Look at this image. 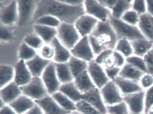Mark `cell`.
<instances>
[{
  "instance_id": "cell-39",
  "label": "cell",
  "mask_w": 153,
  "mask_h": 114,
  "mask_svg": "<svg viewBox=\"0 0 153 114\" xmlns=\"http://www.w3.org/2000/svg\"><path fill=\"white\" fill-rule=\"evenodd\" d=\"M126 63L132 65L145 74L147 73L146 65L144 58L133 55L126 58Z\"/></svg>"
},
{
  "instance_id": "cell-45",
  "label": "cell",
  "mask_w": 153,
  "mask_h": 114,
  "mask_svg": "<svg viewBox=\"0 0 153 114\" xmlns=\"http://www.w3.org/2000/svg\"><path fill=\"white\" fill-rule=\"evenodd\" d=\"M140 85L144 90L153 86V76L149 74H145L139 82Z\"/></svg>"
},
{
  "instance_id": "cell-25",
  "label": "cell",
  "mask_w": 153,
  "mask_h": 114,
  "mask_svg": "<svg viewBox=\"0 0 153 114\" xmlns=\"http://www.w3.org/2000/svg\"><path fill=\"white\" fill-rule=\"evenodd\" d=\"M133 50V55L144 58L153 48V42L146 38L131 42Z\"/></svg>"
},
{
  "instance_id": "cell-59",
  "label": "cell",
  "mask_w": 153,
  "mask_h": 114,
  "mask_svg": "<svg viewBox=\"0 0 153 114\" xmlns=\"http://www.w3.org/2000/svg\"><path fill=\"white\" fill-rule=\"evenodd\" d=\"M144 114V113H142V114Z\"/></svg>"
},
{
  "instance_id": "cell-12",
  "label": "cell",
  "mask_w": 153,
  "mask_h": 114,
  "mask_svg": "<svg viewBox=\"0 0 153 114\" xmlns=\"http://www.w3.org/2000/svg\"><path fill=\"white\" fill-rule=\"evenodd\" d=\"M87 71L95 85L100 90L110 81L104 68L97 63L94 60L88 63Z\"/></svg>"
},
{
  "instance_id": "cell-29",
  "label": "cell",
  "mask_w": 153,
  "mask_h": 114,
  "mask_svg": "<svg viewBox=\"0 0 153 114\" xmlns=\"http://www.w3.org/2000/svg\"><path fill=\"white\" fill-rule=\"evenodd\" d=\"M145 74L132 65L126 63L121 68L119 76L139 82Z\"/></svg>"
},
{
  "instance_id": "cell-11",
  "label": "cell",
  "mask_w": 153,
  "mask_h": 114,
  "mask_svg": "<svg viewBox=\"0 0 153 114\" xmlns=\"http://www.w3.org/2000/svg\"><path fill=\"white\" fill-rule=\"evenodd\" d=\"M146 91L131 93L123 96V101L126 103L130 114H141L145 109Z\"/></svg>"
},
{
  "instance_id": "cell-24",
  "label": "cell",
  "mask_w": 153,
  "mask_h": 114,
  "mask_svg": "<svg viewBox=\"0 0 153 114\" xmlns=\"http://www.w3.org/2000/svg\"><path fill=\"white\" fill-rule=\"evenodd\" d=\"M74 82L77 88L82 94L97 88L92 81L88 71L76 77Z\"/></svg>"
},
{
  "instance_id": "cell-35",
  "label": "cell",
  "mask_w": 153,
  "mask_h": 114,
  "mask_svg": "<svg viewBox=\"0 0 153 114\" xmlns=\"http://www.w3.org/2000/svg\"><path fill=\"white\" fill-rule=\"evenodd\" d=\"M37 54L35 49L28 46L25 42L21 45L19 53L20 60L25 61H28L35 57Z\"/></svg>"
},
{
  "instance_id": "cell-7",
  "label": "cell",
  "mask_w": 153,
  "mask_h": 114,
  "mask_svg": "<svg viewBox=\"0 0 153 114\" xmlns=\"http://www.w3.org/2000/svg\"><path fill=\"white\" fill-rule=\"evenodd\" d=\"M41 77L49 95H52L59 91L62 84L57 76L56 68L53 61L46 67Z\"/></svg>"
},
{
  "instance_id": "cell-36",
  "label": "cell",
  "mask_w": 153,
  "mask_h": 114,
  "mask_svg": "<svg viewBox=\"0 0 153 114\" xmlns=\"http://www.w3.org/2000/svg\"><path fill=\"white\" fill-rule=\"evenodd\" d=\"M61 24V21L54 17L45 15L42 17L36 20L34 24L45 26L57 28Z\"/></svg>"
},
{
  "instance_id": "cell-54",
  "label": "cell",
  "mask_w": 153,
  "mask_h": 114,
  "mask_svg": "<svg viewBox=\"0 0 153 114\" xmlns=\"http://www.w3.org/2000/svg\"><path fill=\"white\" fill-rule=\"evenodd\" d=\"M0 114H18L13 108L8 105H6L1 108Z\"/></svg>"
},
{
  "instance_id": "cell-16",
  "label": "cell",
  "mask_w": 153,
  "mask_h": 114,
  "mask_svg": "<svg viewBox=\"0 0 153 114\" xmlns=\"http://www.w3.org/2000/svg\"><path fill=\"white\" fill-rule=\"evenodd\" d=\"M82 99L91 104L102 114L107 113L106 106L103 100L100 90L98 88H95L82 94Z\"/></svg>"
},
{
  "instance_id": "cell-46",
  "label": "cell",
  "mask_w": 153,
  "mask_h": 114,
  "mask_svg": "<svg viewBox=\"0 0 153 114\" xmlns=\"http://www.w3.org/2000/svg\"><path fill=\"white\" fill-rule=\"evenodd\" d=\"M113 51L114 50L111 49H106L104 51L95 57V61L102 65L109 58L111 57Z\"/></svg>"
},
{
  "instance_id": "cell-48",
  "label": "cell",
  "mask_w": 153,
  "mask_h": 114,
  "mask_svg": "<svg viewBox=\"0 0 153 114\" xmlns=\"http://www.w3.org/2000/svg\"><path fill=\"white\" fill-rule=\"evenodd\" d=\"M146 65L147 74L153 76V48L144 57Z\"/></svg>"
},
{
  "instance_id": "cell-40",
  "label": "cell",
  "mask_w": 153,
  "mask_h": 114,
  "mask_svg": "<svg viewBox=\"0 0 153 114\" xmlns=\"http://www.w3.org/2000/svg\"><path fill=\"white\" fill-rule=\"evenodd\" d=\"M107 113L110 114H129L128 108L124 101L111 106H106Z\"/></svg>"
},
{
  "instance_id": "cell-51",
  "label": "cell",
  "mask_w": 153,
  "mask_h": 114,
  "mask_svg": "<svg viewBox=\"0 0 153 114\" xmlns=\"http://www.w3.org/2000/svg\"><path fill=\"white\" fill-rule=\"evenodd\" d=\"M98 1L102 6L111 11L116 4L117 0H98Z\"/></svg>"
},
{
  "instance_id": "cell-32",
  "label": "cell",
  "mask_w": 153,
  "mask_h": 114,
  "mask_svg": "<svg viewBox=\"0 0 153 114\" xmlns=\"http://www.w3.org/2000/svg\"><path fill=\"white\" fill-rule=\"evenodd\" d=\"M62 108L69 112L76 110V103L59 91L51 95Z\"/></svg>"
},
{
  "instance_id": "cell-42",
  "label": "cell",
  "mask_w": 153,
  "mask_h": 114,
  "mask_svg": "<svg viewBox=\"0 0 153 114\" xmlns=\"http://www.w3.org/2000/svg\"><path fill=\"white\" fill-rule=\"evenodd\" d=\"M40 56L45 59L51 60L54 55V47L51 43H45L40 49Z\"/></svg>"
},
{
  "instance_id": "cell-3",
  "label": "cell",
  "mask_w": 153,
  "mask_h": 114,
  "mask_svg": "<svg viewBox=\"0 0 153 114\" xmlns=\"http://www.w3.org/2000/svg\"><path fill=\"white\" fill-rule=\"evenodd\" d=\"M108 21L115 31L119 40L126 39L132 42L138 39L146 38L138 26L129 24L121 19H115L111 15Z\"/></svg>"
},
{
  "instance_id": "cell-19",
  "label": "cell",
  "mask_w": 153,
  "mask_h": 114,
  "mask_svg": "<svg viewBox=\"0 0 153 114\" xmlns=\"http://www.w3.org/2000/svg\"><path fill=\"white\" fill-rule=\"evenodd\" d=\"M113 81L118 86L123 97L128 94L144 90L139 82L123 78L119 76Z\"/></svg>"
},
{
  "instance_id": "cell-28",
  "label": "cell",
  "mask_w": 153,
  "mask_h": 114,
  "mask_svg": "<svg viewBox=\"0 0 153 114\" xmlns=\"http://www.w3.org/2000/svg\"><path fill=\"white\" fill-rule=\"evenodd\" d=\"M34 28L36 33L41 37L45 43H50L54 38L57 37V28L36 24H34Z\"/></svg>"
},
{
  "instance_id": "cell-57",
  "label": "cell",
  "mask_w": 153,
  "mask_h": 114,
  "mask_svg": "<svg viewBox=\"0 0 153 114\" xmlns=\"http://www.w3.org/2000/svg\"><path fill=\"white\" fill-rule=\"evenodd\" d=\"M147 114H153V106L150 109Z\"/></svg>"
},
{
  "instance_id": "cell-41",
  "label": "cell",
  "mask_w": 153,
  "mask_h": 114,
  "mask_svg": "<svg viewBox=\"0 0 153 114\" xmlns=\"http://www.w3.org/2000/svg\"><path fill=\"white\" fill-rule=\"evenodd\" d=\"M140 17L137 12L131 9L125 13L121 19L129 24L137 26Z\"/></svg>"
},
{
  "instance_id": "cell-34",
  "label": "cell",
  "mask_w": 153,
  "mask_h": 114,
  "mask_svg": "<svg viewBox=\"0 0 153 114\" xmlns=\"http://www.w3.org/2000/svg\"><path fill=\"white\" fill-rule=\"evenodd\" d=\"M114 50L123 55L126 58L133 55V50L131 42L126 39L118 40Z\"/></svg>"
},
{
  "instance_id": "cell-26",
  "label": "cell",
  "mask_w": 153,
  "mask_h": 114,
  "mask_svg": "<svg viewBox=\"0 0 153 114\" xmlns=\"http://www.w3.org/2000/svg\"><path fill=\"white\" fill-rule=\"evenodd\" d=\"M59 91L65 94L75 103H77L82 100V94L77 88L74 81L62 84L61 85Z\"/></svg>"
},
{
  "instance_id": "cell-47",
  "label": "cell",
  "mask_w": 153,
  "mask_h": 114,
  "mask_svg": "<svg viewBox=\"0 0 153 114\" xmlns=\"http://www.w3.org/2000/svg\"><path fill=\"white\" fill-rule=\"evenodd\" d=\"M0 38L3 41H8L13 39V35L12 32L7 26L1 24L0 27Z\"/></svg>"
},
{
  "instance_id": "cell-10",
  "label": "cell",
  "mask_w": 153,
  "mask_h": 114,
  "mask_svg": "<svg viewBox=\"0 0 153 114\" xmlns=\"http://www.w3.org/2000/svg\"><path fill=\"white\" fill-rule=\"evenodd\" d=\"M72 56L89 62L95 58L88 40V36L82 37L75 47L70 50Z\"/></svg>"
},
{
  "instance_id": "cell-18",
  "label": "cell",
  "mask_w": 153,
  "mask_h": 114,
  "mask_svg": "<svg viewBox=\"0 0 153 114\" xmlns=\"http://www.w3.org/2000/svg\"><path fill=\"white\" fill-rule=\"evenodd\" d=\"M15 69L14 81L19 86H24L30 82L33 76L25 60H20L16 65Z\"/></svg>"
},
{
  "instance_id": "cell-27",
  "label": "cell",
  "mask_w": 153,
  "mask_h": 114,
  "mask_svg": "<svg viewBox=\"0 0 153 114\" xmlns=\"http://www.w3.org/2000/svg\"><path fill=\"white\" fill-rule=\"evenodd\" d=\"M54 63L57 76L62 84L74 81V78L72 76L68 62L63 63L54 62Z\"/></svg>"
},
{
  "instance_id": "cell-56",
  "label": "cell",
  "mask_w": 153,
  "mask_h": 114,
  "mask_svg": "<svg viewBox=\"0 0 153 114\" xmlns=\"http://www.w3.org/2000/svg\"><path fill=\"white\" fill-rule=\"evenodd\" d=\"M68 114H83L82 113L79 112V111H77V110H74V111H71V112H69Z\"/></svg>"
},
{
  "instance_id": "cell-9",
  "label": "cell",
  "mask_w": 153,
  "mask_h": 114,
  "mask_svg": "<svg viewBox=\"0 0 153 114\" xmlns=\"http://www.w3.org/2000/svg\"><path fill=\"white\" fill-rule=\"evenodd\" d=\"M85 14L94 17L99 21H108L111 15V10L102 6L97 0H86L84 2Z\"/></svg>"
},
{
  "instance_id": "cell-5",
  "label": "cell",
  "mask_w": 153,
  "mask_h": 114,
  "mask_svg": "<svg viewBox=\"0 0 153 114\" xmlns=\"http://www.w3.org/2000/svg\"><path fill=\"white\" fill-rule=\"evenodd\" d=\"M20 87L23 94L34 101L41 99L49 95L41 77L33 76L29 83Z\"/></svg>"
},
{
  "instance_id": "cell-50",
  "label": "cell",
  "mask_w": 153,
  "mask_h": 114,
  "mask_svg": "<svg viewBox=\"0 0 153 114\" xmlns=\"http://www.w3.org/2000/svg\"><path fill=\"white\" fill-rule=\"evenodd\" d=\"M121 68L117 67H114L112 68H104V70L110 81H113L117 76H119Z\"/></svg>"
},
{
  "instance_id": "cell-8",
  "label": "cell",
  "mask_w": 153,
  "mask_h": 114,
  "mask_svg": "<svg viewBox=\"0 0 153 114\" xmlns=\"http://www.w3.org/2000/svg\"><path fill=\"white\" fill-rule=\"evenodd\" d=\"M105 106H111L123 101V98L118 86L113 81L108 82L100 90Z\"/></svg>"
},
{
  "instance_id": "cell-20",
  "label": "cell",
  "mask_w": 153,
  "mask_h": 114,
  "mask_svg": "<svg viewBox=\"0 0 153 114\" xmlns=\"http://www.w3.org/2000/svg\"><path fill=\"white\" fill-rule=\"evenodd\" d=\"M52 61L37 54L31 60L25 61V63L33 76L41 77L45 68Z\"/></svg>"
},
{
  "instance_id": "cell-2",
  "label": "cell",
  "mask_w": 153,
  "mask_h": 114,
  "mask_svg": "<svg viewBox=\"0 0 153 114\" xmlns=\"http://www.w3.org/2000/svg\"><path fill=\"white\" fill-rule=\"evenodd\" d=\"M88 40L95 57L105 50H114L119 40L109 21H98Z\"/></svg>"
},
{
  "instance_id": "cell-55",
  "label": "cell",
  "mask_w": 153,
  "mask_h": 114,
  "mask_svg": "<svg viewBox=\"0 0 153 114\" xmlns=\"http://www.w3.org/2000/svg\"><path fill=\"white\" fill-rule=\"evenodd\" d=\"M146 3L147 13L153 17V0L146 1Z\"/></svg>"
},
{
  "instance_id": "cell-58",
  "label": "cell",
  "mask_w": 153,
  "mask_h": 114,
  "mask_svg": "<svg viewBox=\"0 0 153 114\" xmlns=\"http://www.w3.org/2000/svg\"><path fill=\"white\" fill-rule=\"evenodd\" d=\"M105 114H109V113H105Z\"/></svg>"
},
{
  "instance_id": "cell-49",
  "label": "cell",
  "mask_w": 153,
  "mask_h": 114,
  "mask_svg": "<svg viewBox=\"0 0 153 114\" xmlns=\"http://www.w3.org/2000/svg\"><path fill=\"white\" fill-rule=\"evenodd\" d=\"M112 57L116 67L122 68L126 64V58L118 51L114 50Z\"/></svg>"
},
{
  "instance_id": "cell-23",
  "label": "cell",
  "mask_w": 153,
  "mask_h": 114,
  "mask_svg": "<svg viewBox=\"0 0 153 114\" xmlns=\"http://www.w3.org/2000/svg\"><path fill=\"white\" fill-rule=\"evenodd\" d=\"M137 26L144 37L153 42V17L148 13L141 15Z\"/></svg>"
},
{
  "instance_id": "cell-14",
  "label": "cell",
  "mask_w": 153,
  "mask_h": 114,
  "mask_svg": "<svg viewBox=\"0 0 153 114\" xmlns=\"http://www.w3.org/2000/svg\"><path fill=\"white\" fill-rule=\"evenodd\" d=\"M0 20L4 25L10 26L18 21L17 1H13L0 11Z\"/></svg>"
},
{
  "instance_id": "cell-52",
  "label": "cell",
  "mask_w": 153,
  "mask_h": 114,
  "mask_svg": "<svg viewBox=\"0 0 153 114\" xmlns=\"http://www.w3.org/2000/svg\"><path fill=\"white\" fill-rule=\"evenodd\" d=\"M61 2L73 7H77L84 5L85 1L83 0H59Z\"/></svg>"
},
{
  "instance_id": "cell-37",
  "label": "cell",
  "mask_w": 153,
  "mask_h": 114,
  "mask_svg": "<svg viewBox=\"0 0 153 114\" xmlns=\"http://www.w3.org/2000/svg\"><path fill=\"white\" fill-rule=\"evenodd\" d=\"M28 46L34 49H40L45 42L36 33L31 34L25 37L24 41Z\"/></svg>"
},
{
  "instance_id": "cell-4",
  "label": "cell",
  "mask_w": 153,
  "mask_h": 114,
  "mask_svg": "<svg viewBox=\"0 0 153 114\" xmlns=\"http://www.w3.org/2000/svg\"><path fill=\"white\" fill-rule=\"evenodd\" d=\"M57 29V38L69 50L72 49L82 38L74 24L61 23Z\"/></svg>"
},
{
  "instance_id": "cell-15",
  "label": "cell",
  "mask_w": 153,
  "mask_h": 114,
  "mask_svg": "<svg viewBox=\"0 0 153 114\" xmlns=\"http://www.w3.org/2000/svg\"><path fill=\"white\" fill-rule=\"evenodd\" d=\"M35 101L40 106L44 114H68L70 112L62 108L50 95Z\"/></svg>"
},
{
  "instance_id": "cell-30",
  "label": "cell",
  "mask_w": 153,
  "mask_h": 114,
  "mask_svg": "<svg viewBox=\"0 0 153 114\" xmlns=\"http://www.w3.org/2000/svg\"><path fill=\"white\" fill-rule=\"evenodd\" d=\"M68 63L74 79L87 71L88 63L85 60L72 56L69 60Z\"/></svg>"
},
{
  "instance_id": "cell-22",
  "label": "cell",
  "mask_w": 153,
  "mask_h": 114,
  "mask_svg": "<svg viewBox=\"0 0 153 114\" xmlns=\"http://www.w3.org/2000/svg\"><path fill=\"white\" fill-rule=\"evenodd\" d=\"M36 104L33 100L22 94L8 105L18 114H24L32 108Z\"/></svg>"
},
{
  "instance_id": "cell-1",
  "label": "cell",
  "mask_w": 153,
  "mask_h": 114,
  "mask_svg": "<svg viewBox=\"0 0 153 114\" xmlns=\"http://www.w3.org/2000/svg\"><path fill=\"white\" fill-rule=\"evenodd\" d=\"M85 14L84 5L73 7L64 4L59 0H41L38 1L32 24L42 17L50 15L58 18L61 23L74 24Z\"/></svg>"
},
{
  "instance_id": "cell-60",
  "label": "cell",
  "mask_w": 153,
  "mask_h": 114,
  "mask_svg": "<svg viewBox=\"0 0 153 114\" xmlns=\"http://www.w3.org/2000/svg\"></svg>"
},
{
  "instance_id": "cell-44",
  "label": "cell",
  "mask_w": 153,
  "mask_h": 114,
  "mask_svg": "<svg viewBox=\"0 0 153 114\" xmlns=\"http://www.w3.org/2000/svg\"><path fill=\"white\" fill-rule=\"evenodd\" d=\"M131 10L140 16L147 13L146 3L145 0H135L132 2Z\"/></svg>"
},
{
  "instance_id": "cell-31",
  "label": "cell",
  "mask_w": 153,
  "mask_h": 114,
  "mask_svg": "<svg viewBox=\"0 0 153 114\" xmlns=\"http://www.w3.org/2000/svg\"><path fill=\"white\" fill-rule=\"evenodd\" d=\"M132 0H117L113 8L111 10V16L117 19H121L125 13L132 8Z\"/></svg>"
},
{
  "instance_id": "cell-17",
  "label": "cell",
  "mask_w": 153,
  "mask_h": 114,
  "mask_svg": "<svg viewBox=\"0 0 153 114\" xmlns=\"http://www.w3.org/2000/svg\"><path fill=\"white\" fill-rule=\"evenodd\" d=\"M22 94L21 87L14 81L1 89L0 90L1 99L7 105L13 102Z\"/></svg>"
},
{
  "instance_id": "cell-53",
  "label": "cell",
  "mask_w": 153,
  "mask_h": 114,
  "mask_svg": "<svg viewBox=\"0 0 153 114\" xmlns=\"http://www.w3.org/2000/svg\"><path fill=\"white\" fill-rule=\"evenodd\" d=\"M24 114H44L40 106L36 104L31 109L29 110L27 112Z\"/></svg>"
},
{
  "instance_id": "cell-6",
  "label": "cell",
  "mask_w": 153,
  "mask_h": 114,
  "mask_svg": "<svg viewBox=\"0 0 153 114\" xmlns=\"http://www.w3.org/2000/svg\"><path fill=\"white\" fill-rule=\"evenodd\" d=\"M39 1H17L19 25L21 26L32 23Z\"/></svg>"
},
{
  "instance_id": "cell-33",
  "label": "cell",
  "mask_w": 153,
  "mask_h": 114,
  "mask_svg": "<svg viewBox=\"0 0 153 114\" xmlns=\"http://www.w3.org/2000/svg\"><path fill=\"white\" fill-rule=\"evenodd\" d=\"M15 68L12 66L1 65L0 66V88L1 89L12 82L15 78Z\"/></svg>"
},
{
  "instance_id": "cell-43",
  "label": "cell",
  "mask_w": 153,
  "mask_h": 114,
  "mask_svg": "<svg viewBox=\"0 0 153 114\" xmlns=\"http://www.w3.org/2000/svg\"><path fill=\"white\" fill-rule=\"evenodd\" d=\"M145 97V109L144 113L147 114L153 106V86L146 90Z\"/></svg>"
},
{
  "instance_id": "cell-13",
  "label": "cell",
  "mask_w": 153,
  "mask_h": 114,
  "mask_svg": "<svg viewBox=\"0 0 153 114\" xmlns=\"http://www.w3.org/2000/svg\"><path fill=\"white\" fill-rule=\"evenodd\" d=\"M98 21L94 17L85 14L80 17L74 25L81 37H84L92 34Z\"/></svg>"
},
{
  "instance_id": "cell-21",
  "label": "cell",
  "mask_w": 153,
  "mask_h": 114,
  "mask_svg": "<svg viewBox=\"0 0 153 114\" xmlns=\"http://www.w3.org/2000/svg\"><path fill=\"white\" fill-rule=\"evenodd\" d=\"M51 43L53 45L54 49V55L53 61L58 63L68 62L72 56L70 51L61 43L57 37L53 39Z\"/></svg>"
},
{
  "instance_id": "cell-38",
  "label": "cell",
  "mask_w": 153,
  "mask_h": 114,
  "mask_svg": "<svg viewBox=\"0 0 153 114\" xmlns=\"http://www.w3.org/2000/svg\"><path fill=\"white\" fill-rule=\"evenodd\" d=\"M76 110L83 114H102L99 110L87 101L81 100L76 103Z\"/></svg>"
}]
</instances>
